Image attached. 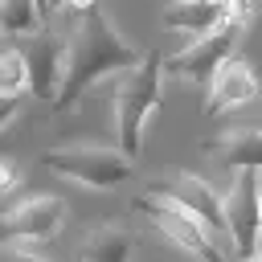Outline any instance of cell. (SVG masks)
<instances>
[{"instance_id": "1", "label": "cell", "mask_w": 262, "mask_h": 262, "mask_svg": "<svg viewBox=\"0 0 262 262\" xmlns=\"http://www.w3.org/2000/svg\"><path fill=\"white\" fill-rule=\"evenodd\" d=\"M139 61H143V53L119 37L115 20H111L102 8L86 12V16L74 25V37H70V66H66V82H61V94H57L53 111H57V115L78 111L90 86H98V82L111 78V74H127V70H135Z\"/></svg>"}, {"instance_id": "2", "label": "cell", "mask_w": 262, "mask_h": 262, "mask_svg": "<svg viewBox=\"0 0 262 262\" xmlns=\"http://www.w3.org/2000/svg\"><path fill=\"white\" fill-rule=\"evenodd\" d=\"M160 82H164V57L156 49H147L135 70L119 74V86H115V139H119V151L131 156V160L143 151V127L160 111Z\"/></svg>"}, {"instance_id": "3", "label": "cell", "mask_w": 262, "mask_h": 262, "mask_svg": "<svg viewBox=\"0 0 262 262\" xmlns=\"http://www.w3.org/2000/svg\"><path fill=\"white\" fill-rule=\"evenodd\" d=\"M41 164H45L49 172H57V176H66V180H78V184H86V188H98V192L127 184L131 172H135L131 156H123L119 147H94V143L49 147V151H41Z\"/></svg>"}, {"instance_id": "4", "label": "cell", "mask_w": 262, "mask_h": 262, "mask_svg": "<svg viewBox=\"0 0 262 262\" xmlns=\"http://www.w3.org/2000/svg\"><path fill=\"white\" fill-rule=\"evenodd\" d=\"M135 209L168 237V242H176L188 258H196V262H225V250H221V242L213 237V229L201 221V217H192V213H184L180 205H172V201H164V196H139L135 201Z\"/></svg>"}, {"instance_id": "5", "label": "cell", "mask_w": 262, "mask_h": 262, "mask_svg": "<svg viewBox=\"0 0 262 262\" xmlns=\"http://www.w3.org/2000/svg\"><path fill=\"white\" fill-rule=\"evenodd\" d=\"M225 225H229L233 254L254 258L262 242V172L254 168L233 172V184L225 192Z\"/></svg>"}, {"instance_id": "6", "label": "cell", "mask_w": 262, "mask_h": 262, "mask_svg": "<svg viewBox=\"0 0 262 262\" xmlns=\"http://www.w3.org/2000/svg\"><path fill=\"white\" fill-rule=\"evenodd\" d=\"M242 41V25H225L209 37H196L192 45H184L180 53L164 57V78H180V82H213L217 70L225 61H233V49Z\"/></svg>"}, {"instance_id": "7", "label": "cell", "mask_w": 262, "mask_h": 262, "mask_svg": "<svg viewBox=\"0 0 262 262\" xmlns=\"http://www.w3.org/2000/svg\"><path fill=\"white\" fill-rule=\"evenodd\" d=\"M151 196H164V201H172V205H180L184 213H192V217H201L209 229H213V237L225 246L229 242V225H225V196H217L196 172H172V176H164V180H156L151 188H147Z\"/></svg>"}, {"instance_id": "8", "label": "cell", "mask_w": 262, "mask_h": 262, "mask_svg": "<svg viewBox=\"0 0 262 262\" xmlns=\"http://www.w3.org/2000/svg\"><path fill=\"white\" fill-rule=\"evenodd\" d=\"M66 221V201L53 196V192H37L20 205H12L4 213V246H20V250H33L37 242H53L57 229Z\"/></svg>"}, {"instance_id": "9", "label": "cell", "mask_w": 262, "mask_h": 262, "mask_svg": "<svg viewBox=\"0 0 262 262\" xmlns=\"http://www.w3.org/2000/svg\"><path fill=\"white\" fill-rule=\"evenodd\" d=\"M25 41H29V45H25L20 53H25V61H29V90H33L37 98H45V102H57L61 82H66V66H70L66 41H61L53 29L37 33V37H25Z\"/></svg>"}, {"instance_id": "10", "label": "cell", "mask_w": 262, "mask_h": 262, "mask_svg": "<svg viewBox=\"0 0 262 262\" xmlns=\"http://www.w3.org/2000/svg\"><path fill=\"white\" fill-rule=\"evenodd\" d=\"M254 98H258V74H254L242 57H233V61H225V66L217 70V78L209 82L205 119H217V115H225V111H237V106H246V102H254Z\"/></svg>"}, {"instance_id": "11", "label": "cell", "mask_w": 262, "mask_h": 262, "mask_svg": "<svg viewBox=\"0 0 262 262\" xmlns=\"http://www.w3.org/2000/svg\"><path fill=\"white\" fill-rule=\"evenodd\" d=\"M160 20H164V29L209 37L229 25V0H172V4H164Z\"/></svg>"}, {"instance_id": "12", "label": "cell", "mask_w": 262, "mask_h": 262, "mask_svg": "<svg viewBox=\"0 0 262 262\" xmlns=\"http://www.w3.org/2000/svg\"><path fill=\"white\" fill-rule=\"evenodd\" d=\"M201 151L217 164H229V168H254L262 172V131L254 127H229V131H217L209 139H201Z\"/></svg>"}, {"instance_id": "13", "label": "cell", "mask_w": 262, "mask_h": 262, "mask_svg": "<svg viewBox=\"0 0 262 262\" xmlns=\"http://www.w3.org/2000/svg\"><path fill=\"white\" fill-rule=\"evenodd\" d=\"M131 250H135V233L123 221H98L82 242V262H127Z\"/></svg>"}, {"instance_id": "14", "label": "cell", "mask_w": 262, "mask_h": 262, "mask_svg": "<svg viewBox=\"0 0 262 262\" xmlns=\"http://www.w3.org/2000/svg\"><path fill=\"white\" fill-rule=\"evenodd\" d=\"M0 29L8 37L45 33V4L41 0H0Z\"/></svg>"}, {"instance_id": "15", "label": "cell", "mask_w": 262, "mask_h": 262, "mask_svg": "<svg viewBox=\"0 0 262 262\" xmlns=\"http://www.w3.org/2000/svg\"><path fill=\"white\" fill-rule=\"evenodd\" d=\"M29 90V61H25V53L20 49H4L0 53V94L4 98H20Z\"/></svg>"}, {"instance_id": "16", "label": "cell", "mask_w": 262, "mask_h": 262, "mask_svg": "<svg viewBox=\"0 0 262 262\" xmlns=\"http://www.w3.org/2000/svg\"><path fill=\"white\" fill-rule=\"evenodd\" d=\"M16 184H20V164L16 160H0V192L8 196V192H16Z\"/></svg>"}, {"instance_id": "17", "label": "cell", "mask_w": 262, "mask_h": 262, "mask_svg": "<svg viewBox=\"0 0 262 262\" xmlns=\"http://www.w3.org/2000/svg\"><path fill=\"white\" fill-rule=\"evenodd\" d=\"M0 262H53V258H41L33 250H20V246H4V258Z\"/></svg>"}, {"instance_id": "18", "label": "cell", "mask_w": 262, "mask_h": 262, "mask_svg": "<svg viewBox=\"0 0 262 262\" xmlns=\"http://www.w3.org/2000/svg\"><path fill=\"white\" fill-rule=\"evenodd\" d=\"M16 106H20V98H4V111H0V131H8V127H12Z\"/></svg>"}, {"instance_id": "19", "label": "cell", "mask_w": 262, "mask_h": 262, "mask_svg": "<svg viewBox=\"0 0 262 262\" xmlns=\"http://www.w3.org/2000/svg\"><path fill=\"white\" fill-rule=\"evenodd\" d=\"M237 262H262V258H237Z\"/></svg>"}, {"instance_id": "20", "label": "cell", "mask_w": 262, "mask_h": 262, "mask_svg": "<svg viewBox=\"0 0 262 262\" xmlns=\"http://www.w3.org/2000/svg\"><path fill=\"white\" fill-rule=\"evenodd\" d=\"M41 4H45V16H49V0H41Z\"/></svg>"}, {"instance_id": "21", "label": "cell", "mask_w": 262, "mask_h": 262, "mask_svg": "<svg viewBox=\"0 0 262 262\" xmlns=\"http://www.w3.org/2000/svg\"><path fill=\"white\" fill-rule=\"evenodd\" d=\"M254 258H262V242H258V254H254Z\"/></svg>"}]
</instances>
